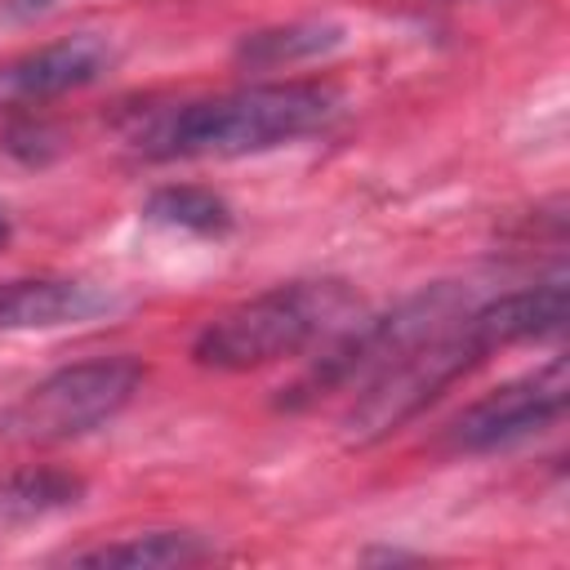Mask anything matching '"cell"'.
I'll list each match as a JSON object with an SVG mask.
<instances>
[{"label":"cell","instance_id":"cell-12","mask_svg":"<svg viewBox=\"0 0 570 570\" xmlns=\"http://www.w3.org/2000/svg\"><path fill=\"white\" fill-rule=\"evenodd\" d=\"M142 214L160 227H178V232H196V236H223L232 227V205L196 183H169L156 187L142 205Z\"/></svg>","mask_w":570,"mask_h":570},{"label":"cell","instance_id":"cell-11","mask_svg":"<svg viewBox=\"0 0 570 570\" xmlns=\"http://www.w3.org/2000/svg\"><path fill=\"white\" fill-rule=\"evenodd\" d=\"M85 499V476L67 468H18L0 481V525H31Z\"/></svg>","mask_w":570,"mask_h":570},{"label":"cell","instance_id":"cell-1","mask_svg":"<svg viewBox=\"0 0 570 570\" xmlns=\"http://www.w3.org/2000/svg\"><path fill=\"white\" fill-rule=\"evenodd\" d=\"M566 321V281H539L485 303L463 307L423 343H414L401 361H392L379 379H370L343 414L347 445H374L419 419L441 392H450L463 374H472L485 356L557 334Z\"/></svg>","mask_w":570,"mask_h":570},{"label":"cell","instance_id":"cell-4","mask_svg":"<svg viewBox=\"0 0 570 570\" xmlns=\"http://www.w3.org/2000/svg\"><path fill=\"white\" fill-rule=\"evenodd\" d=\"M463 307H472L468 285L436 281V285L401 298L387 316L352 321L347 330L334 334V343L325 347V356L281 396V405L285 410H303V405H316L330 392H361L370 379H379L392 361H401L414 343H423L432 330H441Z\"/></svg>","mask_w":570,"mask_h":570},{"label":"cell","instance_id":"cell-2","mask_svg":"<svg viewBox=\"0 0 570 570\" xmlns=\"http://www.w3.org/2000/svg\"><path fill=\"white\" fill-rule=\"evenodd\" d=\"M338 107L343 94L325 80H263L147 111L129 129V142L147 160H232L298 142L325 129Z\"/></svg>","mask_w":570,"mask_h":570},{"label":"cell","instance_id":"cell-14","mask_svg":"<svg viewBox=\"0 0 570 570\" xmlns=\"http://www.w3.org/2000/svg\"><path fill=\"white\" fill-rule=\"evenodd\" d=\"M9 232H13V223H9V214H4V209H0V245H4V240H9Z\"/></svg>","mask_w":570,"mask_h":570},{"label":"cell","instance_id":"cell-7","mask_svg":"<svg viewBox=\"0 0 570 570\" xmlns=\"http://www.w3.org/2000/svg\"><path fill=\"white\" fill-rule=\"evenodd\" d=\"M116 67V45L98 31H76L0 62V107H40L49 98L98 85Z\"/></svg>","mask_w":570,"mask_h":570},{"label":"cell","instance_id":"cell-10","mask_svg":"<svg viewBox=\"0 0 570 570\" xmlns=\"http://www.w3.org/2000/svg\"><path fill=\"white\" fill-rule=\"evenodd\" d=\"M338 45H343V27L338 22H321V18L263 27V31H249L236 45V67H245V71H281V67L312 62V58L338 49Z\"/></svg>","mask_w":570,"mask_h":570},{"label":"cell","instance_id":"cell-9","mask_svg":"<svg viewBox=\"0 0 570 570\" xmlns=\"http://www.w3.org/2000/svg\"><path fill=\"white\" fill-rule=\"evenodd\" d=\"M214 548L191 534V530H142V534H125L116 543H98V548H80L67 552L71 566H129V570H174V566H196L205 561Z\"/></svg>","mask_w":570,"mask_h":570},{"label":"cell","instance_id":"cell-6","mask_svg":"<svg viewBox=\"0 0 570 570\" xmlns=\"http://www.w3.org/2000/svg\"><path fill=\"white\" fill-rule=\"evenodd\" d=\"M566 361L552 356L548 365L485 392L481 401H472L450 428H445V441L450 450L459 454H490V450H503V445H517L543 428H552L561 414H566Z\"/></svg>","mask_w":570,"mask_h":570},{"label":"cell","instance_id":"cell-3","mask_svg":"<svg viewBox=\"0 0 570 570\" xmlns=\"http://www.w3.org/2000/svg\"><path fill=\"white\" fill-rule=\"evenodd\" d=\"M356 316H361V298L347 281L338 276L285 281L214 316L196 334L191 361L205 370H223V374L263 370V365H276L285 356H298L334 338Z\"/></svg>","mask_w":570,"mask_h":570},{"label":"cell","instance_id":"cell-8","mask_svg":"<svg viewBox=\"0 0 570 570\" xmlns=\"http://www.w3.org/2000/svg\"><path fill=\"white\" fill-rule=\"evenodd\" d=\"M116 307V294L80 276H13L0 281V334L80 325Z\"/></svg>","mask_w":570,"mask_h":570},{"label":"cell","instance_id":"cell-13","mask_svg":"<svg viewBox=\"0 0 570 570\" xmlns=\"http://www.w3.org/2000/svg\"><path fill=\"white\" fill-rule=\"evenodd\" d=\"M62 0H0V13L13 18V22H27V18H40L49 9H58Z\"/></svg>","mask_w":570,"mask_h":570},{"label":"cell","instance_id":"cell-5","mask_svg":"<svg viewBox=\"0 0 570 570\" xmlns=\"http://www.w3.org/2000/svg\"><path fill=\"white\" fill-rule=\"evenodd\" d=\"M138 356H89L31 383L13 405L0 410V441L9 445H58L107 428L142 392Z\"/></svg>","mask_w":570,"mask_h":570}]
</instances>
